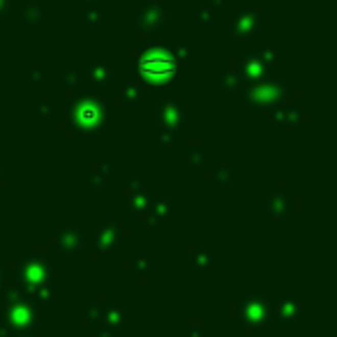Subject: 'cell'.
Listing matches in <instances>:
<instances>
[]
</instances>
